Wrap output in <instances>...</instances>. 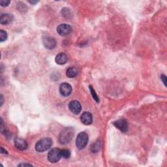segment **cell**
Instances as JSON below:
<instances>
[{
	"label": "cell",
	"instance_id": "obj_1",
	"mask_svg": "<svg viewBox=\"0 0 167 167\" xmlns=\"http://www.w3.org/2000/svg\"><path fill=\"white\" fill-rule=\"evenodd\" d=\"M74 130L72 127H67L61 131L59 136V141L61 144H66L72 140Z\"/></svg>",
	"mask_w": 167,
	"mask_h": 167
},
{
	"label": "cell",
	"instance_id": "obj_2",
	"mask_svg": "<svg viewBox=\"0 0 167 167\" xmlns=\"http://www.w3.org/2000/svg\"><path fill=\"white\" fill-rule=\"evenodd\" d=\"M52 145V141L50 138H42L35 144V150L39 153L45 152L50 149Z\"/></svg>",
	"mask_w": 167,
	"mask_h": 167
},
{
	"label": "cell",
	"instance_id": "obj_3",
	"mask_svg": "<svg viewBox=\"0 0 167 167\" xmlns=\"http://www.w3.org/2000/svg\"><path fill=\"white\" fill-rule=\"evenodd\" d=\"M88 135L85 132H81L78 134L76 140V145L78 149L82 150L88 144Z\"/></svg>",
	"mask_w": 167,
	"mask_h": 167
},
{
	"label": "cell",
	"instance_id": "obj_4",
	"mask_svg": "<svg viewBox=\"0 0 167 167\" xmlns=\"http://www.w3.org/2000/svg\"><path fill=\"white\" fill-rule=\"evenodd\" d=\"M61 157V150L59 148L55 147L52 149L48 154V159L52 163L58 162Z\"/></svg>",
	"mask_w": 167,
	"mask_h": 167
},
{
	"label": "cell",
	"instance_id": "obj_5",
	"mask_svg": "<svg viewBox=\"0 0 167 167\" xmlns=\"http://www.w3.org/2000/svg\"><path fill=\"white\" fill-rule=\"evenodd\" d=\"M42 43L48 50H52L56 46V41L51 36H45L42 38Z\"/></svg>",
	"mask_w": 167,
	"mask_h": 167
},
{
	"label": "cell",
	"instance_id": "obj_6",
	"mask_svg": "<svg viewBox=\"0 0 167 167\" xmlns=\"http://www.w3.org/2000/svg\"><path fill=\"white\" fill-rule=\"evenodd\" d=\"M114 126L118 129L120 131L123 133H125L128 130V123L126 120L124 119H120L115 121L114 122Z\"/></svg>",
	"mask_w": 167,
	"mask_h": 167
},
{
	"label": "cell",
	"instance_id": "obj_7",
	"mask_svg": "<svg viewBox=\"0 0 167 167\" xmlns=\"http://www.w3.org/2000/svg\"><path fill=\"white\" fill-rule=\"evenodd\" d=\"M72 31V28L70 25L68 24H61V25L58 26L57 28V32L59 35L61 36H66L71 33Z\"/></svg>",
	"mask_w": 167,
	"mask_h": 167
},
{
	"label": "cell",
	"instance_id": "obj_8",
	"mask_svg": "<svg viewBox=\"0 0 167 167\" xmlns=\"http://www.w3.org/2000/svg\"><path fill=\"white\" fill-rule=\"evenodd\" d=\"M59 92L64 97L69 96L72 92L71 86L68 83H62L59 86Z\"/></svg>",
	"mask_w": 167,
	"mask_h": 167
},
{
	"label": "cell",
	"instance_id": "obj_9",
	"mask_svg": "<svg viewBox=\"0 0 167 167\" xmlns=\"http://www.w3.org/2000/svg\"><path fill=\"white\" fill-rule=\"evenodd\" d=\"M69 108L71 112L76 115L78 114L82 110V107L80 103L77 101H72L69 104Z\"/></svg>",
	"mask_w": 167,
	"mask_h": 167
},
{
	"label": "cell",
	"instance_id": "obj_10",
	"mask_svg": "<svg viewBox=\"0 0 167 167\" xmlns=\"http://www.w3.org/2000/svg\"><path fill=\"white\" fill-rule=\"evenodd\" d=\"M15 146L18 150H19L20 151L26 150L28 146L27 142L24 139L20 138H17L15 139Z\"/></svg>",
	"mask_w": 167,
	"mask_h": 167
},
{
	"label": "cell",
	"instance_id": "obj_11",
	"mask_svg": "<svg viewBox=\"0 0 167 167\" xmlns=\"http://www.w3.org/2000/svg\"><path fill=\"white\" fill-rule=\"evenodd\" d=\"M80 120L84 125H91L93 122V116L90 112H85L81 116H80Z\"/></svg>",
	"mask_w": 167,
	"mask_h": 167
},
{
	"label": "cell",
	"instance_id": "obj_12",
	"mask_svg": "<svg viewBox=\"0 0 167 167\" xmlns=\"http://www.w3.org/2000/svg\"><path fill=\"white\" fill-rule=\"evenodd\" d=\"M13 15L10 14H3L2 15L1 18H0V22L3 25H7V24L12 22V21L13 20Z\"/></svg>",
	"mask_w": 167,
	"mask_h": 167
},
{
	"label": "cell",
	"instance_id": "obj_13",
	"mask_svg": "<svg viewBox=\"0 0 167 167\" xmlns=\"http://www.w3.org/2000/svg\"><path fill=\"white\" fill-rule=\"evenodd\" d=\"M68 58L67 55L64 53H60L56 55L55 58V61L58 65H64L67 63Z\"/></svg>",
	"mask_w": 167,
	"mask_h": 167
},
{
	"label": "cell",
	"instance_id": "obj_14",
	"mask_svg": "<svg viewBox=\"0 0 167 167\" xmlns=\"http://www.w3.org/2000/svg\"><path fill=\"white\" fill-rule=\"evenodd\" d=\"M78 75V71L75 67H69L66 71V75L69 78H74Z\"/></svg>",
	"mask_w": 167,
	"mask_h": 167
},
{
	"label": "cell",
	"instance_id": "obj_15",
	"mask_svg": "<svg viewBox=\"0 0 167 167\" xmlns=\"http://www.w3.org/2000/svg\"><path fill=\"white\" fill-rule=\"evenodd\" d=\"M101 148V142L100 141H97L94 144H93L91 146V151L93 153H97L99 151Z\"/></svg>",
	"mask_w": 167,
	"mask_h": 167
},
{
	"label": "cell",
	"instance_id": "obj_16",
	"mask_svg": "<svg viewBox=\"0 0 167 167\" xmlns=\"http://www.w3.org/2000/svg\"><path fill=\"white\" fill-rule=\"evenodd\" d=\"M89 88H90V91H91V95H92L93 98L94 99V100H95L97 103H99V99L98 95L96 94V92H95V91L94 90V89L92 88V86H89Z\"/></svg>",
	"mask_w": 167,
	"mask_h": 167
},
{
	"label": "cell",
	"instance_id": "obj_17",
	"mask_svg": "<svg viewBox=\"0 0 167 167\" xmlns=\"http://www.w3.org/2000/svg\"><path fill=\"white\" fill-rule=\"evenodd\" d=\"M61 157H63L65 159L69 158L71 156V152L69 150H67V149L61 150Z\"/></svg>",
	"mask_w": 167,
	"mask_h": 167
},
{
	"label": "cell",
	"instance_id": "obj_18",
	"mask_svg": "<svg viewBox=\"0 0 167 167\" xmlns=\"http://www.w3.org/2000/svg\"><path fill=\"white\" fill-rule=\"evenodd\" d=\"M7 39V34L5 31L1 30L0 31V41L3 42Z\"/></svg>",
	"mask_w": 167,
	"mask_h": 167
},
{
	"label": "cell",
	"instance_id": "obj_19",
	"mask_svg": "<svg viewBox=\"0 0 167 167\" xmlns=\"http://www.w3.org/2000/svg\"><path fill=\"white\" fill-rule=\"evenodd\" d=\"M11 3L10 1H4V0H2V1L0 2V4L2 6V7H7V6L9 5V4Z\"/></svg>",
	"mask_w": 167,
	"mask_h": 167
},
{
	"label": "cell",
	"instance_id": "obj_20",
	"mask_svg": "<svg viewBox=\"0 0 167 167\" xmlns=\"http://www.w3.org/2000/svg\"><path fill=\"white\" fill-rule=\"evenodd\" d=\"M161 80L163 81L164 85L165 86H166V75H161Z\"/></svg>",
	"mask_w": 167,
	"mask_h": 167
},
{
	"label": "cell",
	"instance_id": "obj_21",
	"mask_svg": "<svg viewBox=\"0 0 167 167\" xmlns=\"http://www.w3.org/2000/svg\"><path fill=\"white\" fill-rule=\"evenodd\" d=\"M1 153H6V154H7V151H6L5 150H4L3 149V147H1Z\"/></svg>",
	"mask_w": 167,
	"mask_h": 167
},
{
	"label": "cell",
	"instance_id": "obj_22",
	"mask_svg": "<svg viewBox=\"0 0 167 167\" xmlns=\"http://www.w3.org/2000/svg\"><path fill=\"white\" fill-rule=\"evenodd\" d=\"M32 166V165H30V164H26V163H22V164H20L18 165V166Z\"/></svg>",
	"mask_w": 167,
	"mask_h": 167
},
{
	"label": "cell",
	"instance_id": "obj_23",
	"mask_svg": "<svg viewBox=\"0 0 167 167\" xmlns=\"http://www.w3.org/2000/svg\"><path fill=\"white\" fill-rule=\"evenodd\" d=\"M29 3H32V4H36V3H38V2L37 1H32V2H31V1H29Z\"/></svg>",
	"mask_w": 167,
	"mask_h": 167
},
{
	"label": "cell",
	"instance_id": "obj_24",
	"mask_svg": "<svg viewBox=\"0 0 167 167\" xmlns=\"http://www.w3.org/2000/svg\"><path fill=\"white\" fill-rule=\"evenodd\" d=\"M1 101H2V103H1V106H2V104L3 103V97L2 95H1Z\"/></svg>",
	"mask_w": 167,
	"mask_h": 167
}]
</instances>
